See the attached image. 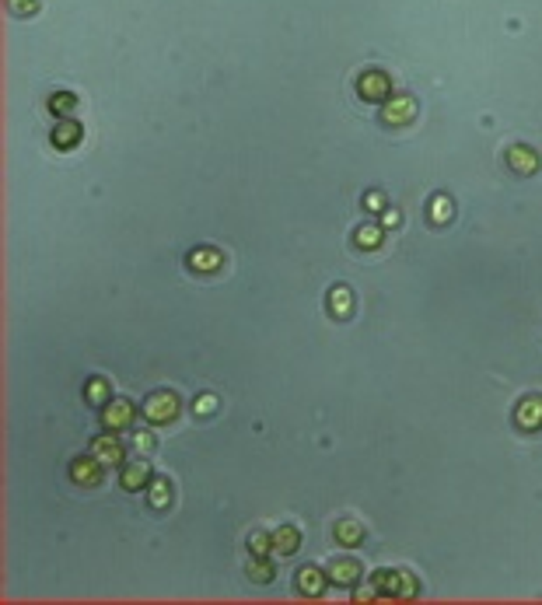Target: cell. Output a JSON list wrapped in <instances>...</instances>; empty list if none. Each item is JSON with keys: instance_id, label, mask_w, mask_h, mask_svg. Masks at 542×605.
<instances>
[{"instance_id": "1", "label": "cell", "mask_w": 542, "mask_h": 605, "mask_svg": "<svg viewBox=\"0 0 542 605\" xmlns=\"http://www.w3.org/2000/svg\"><path fill=\"white\" fill-rule=\"evenodd\" d=\"M371 584L378 588V599H417L420 584L413 574H403V570H378L371 577Z\"/></svg>"}, {"instance_id": "2", "label": "cell", "mask_w": 542, "mask_h": 605, "mask_svg": "<svg viewBox=\"0 0 542 605\" xmlns=\"http://www.w3.org/2000/svg\"><path fill=\"white\" fill-rule=\"evenodd\" d=\"M179 416V399L175 392H154L147 403H144V420L154 424V427H165Z\"/></svg>"}, {"instance_id": "3", "label": "cell", "mask_w": 542, "mask_h": 605, "mask_svg": "<svg viewBox=\"0 0 542 605\" xmlns=\"http://www.w3.org/2000/svg\"><path fill=\"white\" fill-rule=\"evenodd\" d=\"M357 95H361L364 102H388L392 78H388L385 70H364V74L357 78Z\"/></svg>"}, {"instance_id": "4", "label": "cell", "mask_w": 542, "mask_h": 605, "mask_svg": "<svg viewBox=\"0 0 542 605\" xmlns=\"http://www.w3.org/2000/svg\"><path fill=\"white\" fill-rule=\"evenodd\" d=\"M105 469H116L119 462H123V444H119V438H116V431H109V434H98L95 441H91V448H87Z\"/></svg>"}, {"instance_id": "5", "label": "cell", "mask_w": 542, "mask_h": 605, "mask_svg": "<svg viewBox=\"0 0 542 605\" xmlns=\"http://www.w3.org/2000/svg\"><path fill=\"white\" fill-rule=\"evenodd\" d=\"M102 424H105V431H126L133 424V403L129 399H109L102 406Z\"/></svg>"}, {"instance_id": "6", "label": "cell", "mask_w": 542, "mask_h": 605, "mask_svg": "<svg viewBox=\"0 0 542 605\" xmlns=\"http://www.w3.org/2000/svg\"><path fill=\"white\" fill-rule=\"evenodd\" d=\"M102 469H105V465H102L91 451L70 462V476H74V483L78 486H98L102 483Z\"/></svg>"}, {"instance_id": "7", "label": "cell", "mask_w": 542, "mask_h": 605, "mask_svg": "<svg viewBox=\"0 0 542 605\" xmlns=\"http://www.w3.org/2000/svg\"><path fill=\"white\" fill-rule=\"evenodd\" d=\"M186 263H189L193 273H217V270L224 266V252H217V248H210V245H200V248L189 252Z\"/></svg>"}, {"instance_id": "8", "label": "cell", "mask_w": 542, "mask_h": 605, "mask_svg": "<svg viewBox=\"0 0 542 605\" xmlns=\"http://www.w3.org/2000/svg\"><path fill=\"white\" fill-rule=\"evenodd\" d=\"M514 420H518V427H521V431H539V427H542V396H528V399H521L518 409H514Z\"/></svg>"}, {"instance_id": "9", "label": "cell", "mask_w": 542, "mask_h": 605, "mask_svg": "<svg viewBox=\"0 0 542 605\" xmlns=\"http://www.w3.org/2000/svg\"><path fill=\"white\" fill-rule=\"evenodd\" d=\"M326 574H329V581L339 584V588H354V584L361 581V564L350 560V557H343V560H333Z\"/></svg>"}, {"instance_id": "10", "label": "cell", "mask_w": 542, "mask_h": 605, "mask_svg": "<svg viewBox=\"0 0 542 605\" xmlns=\"http://www.w3.org/2000/svg\"><path fill=\"white\" fill-rule=\"evenodd\" d=\"M326 577H329V574H322L319 567H301V570H297V591L308 595V599H319V595L326 591Z\"/></svg>"}, {"instance_id": "11", "label": "cell", "mask_w": 542, "mask_h": 605, "mask_svg": "<svg viewBox=\"0 0 542 605\" xmlns=\"http://www.w3.org/2000/svg\"><path fill=\"white\" fill-rule=\"evenodd\" d=\"M413 112H417V102H413V98H395V102L385 105L381 120L388 122V126H406V122L413 120Z\"/></svg>"}, {"instance_id": "12", "label": "cell", "mask_w": 542, "mask_h": 605, "mask_svg": "<svg viewBox=\"0 0 542 605\" xmlns=\"http://www.w3.org/2000/svg\"><path fill=\"white\" fill-rule=\"evenodd\" d=\"M119 483H123V490H129V493L151 486V469H147V462H129V465L123 469V476H119Z\"/></svg>"}, {"instance_id": "13", "label": "cell", "mask_w": 542, "mask_h": 605, "mask_svg": "<svg viewBox=\"0 0 542 605\" xmlns=\"http://www.w3.org/2000/svg\"><path fill=\"white\" fill-rule=\"evenodd\" d=\"M297 546H301V535H297L294 525H284V528L273 532V557H294Z\"/></svg>"}, {"instance_id": "14", "label": "cell", "mask_w": 542, "mask_h": 605, "mask_svg": "<svg viewBox=\"0 0 542 605\" xmlns=\"http://www.w3.org/2000/svg\"><path fill=\"white\" fill-rule=\"evenodd\" d=\"M53 144L60 147V151H70V147H78L81 144V122L74 120H63L56 130H53Z\"/></svg>"}, {"instance_id": "15", "label": "cell", "mask_w": 542, "mask_h": 605, "mask_svg": "<svg viewBox=\"0 0 542 605\" xmlns=\"http://www.w3.org/2000/svg\"><path fill=\"white\" fill-rule=\"evenodd\" d=\"M507 164H511L518 175H532V172L539 168V158H536V151H528V147H511V151H507Z\"/></svg>"}, {"instance_id": "16", "label": "cell", "mask_w": 542, "mask_h": 605, "mask_svg": "<svg viewBox=\"0 0 542 605\" xmlns=\"http://www.w3.org/2000/svg\"><path fill=\"white\" fill-rule=\"evenodd\" d=\"M350 312H354V294H350V287H333V290H329V315H333V319H350Z\"/></svg>"}, {"instance_id": "17", "label": "cell", "mask_w": 542, "mask_h": 605, "mask_svg": "<svg viewBox=\"0 0 542 605\" xmlns=\"http://www.w3.org/2000/svg\"><path fill=\"white\" fill-rule=\"evenodd\" d=\"M84 399H87V406H105L112 399L109 382H105V378H91V382L84 385Z\"/></svg>"}, {"instance_id": "18", "label": "cell", "mask_w": 542, "mask_h": 605, "mask_svg": "<svg viewBox=\"0 0 542 605\" xmlns=\"http://www.w3.org/2000/svg\"><path fill=\"white\" fill-rule=\"evenodd\" d=\"M336 539H339L343 546H361V542H364V528L357 522H339L336 525Z\"/></svg>"}, {"instance_id": "19", "label": "cell", "mask_w": 542, "mask_h": 605, "mask_svg": "<svg viewBox=\"0 0 542 605\" xmlns=\"http://www.w3.org/2000/svg\"><path fill=\"white\" fill-rule=\"evenodd\" d=\"M74 109H78V98H74L70 91H60V95L49 98V112H53V116H63V120H67Z\"/></svg>"}, {"instance_id": "20", "label": "cell", "mask_w": 542, "mask_h": 605, "mask_svg": "<svg viewBox=\"0 0 542 605\" xmlns=\"http://www.w3.org/2000/svg\"><path fill=\"white\" fill-rule=\"evenodd\" d=\"M249 577L255 581V584H270L273 577H277V570H273V564L266 560V557H255L249 564Z\"/></svg>"}, {"instance_id": "21", "label": "cell", "mask_w": 542, "mask_h": 605, "mask_svg": "<svg viewBox=\"0 0 542 605\" xmlns=\"http://www.w3.org/2000/svg\"><path fill=\"white\" fill-rule=\"evenodd\" d=\"M381 224H364V228H357V235H354V242L361 245V248H378L381 245Z\"/></svg>"}, {"instance_id": "22", "label": "cell", "mask_w": 542, "mask_h": 605, "mask_svg": "<svg viewBox=\"0 0 542 605\" xmlns=\"http://www.w3.org/2000/svg\"><path fill=\"white\" fill-rule=\"evenodd\" d=\"M168 504H171L168 480H151V507H168Z\"/></svg>"}, {"instance_id": "23", "label": "cell", "mask_w": 542, "mask_h": 605, "mask_svg": "<svg viewBox=\"0 0 542 605\" xmlns=\"http://www.w3.org/2000/svg\"><path fill=\"white\" fill-rule=\"evenodd\" d=\"M249 549H252V557H270V553H273V532H270V535H266V532L249 535Z\"/></svg>"}, {"instance_id": "24", "label": "cell", "mask_w": 542, "mask_h": 605, "mask_svg": "<svg viewBox=\"0 0 542 605\" xmlns=\"http://www.w3.org/2000/svg\"><path fill=\"white\" fill-rule=\"evenodd\" d=\"M452 214H455V206H452V200H448V196H437V200H434V210H430L434 224H445Z\"/></svg>"}, {"instance_id": "25", "label": "cell", "mask_w": 542, "mask_h": 605, "mask_svg": "<svg viewBox=\"0 0 542 605\" xmlns=\"http://www.w3.org/2000/svg\"><path fill=\"white\" fill-rule=\"evenodd\" d=\"M7 7L25 18V14H36V11H39V0H7Z\"/></svg>"}, {"instance_id": "26", "label": "cell", "mask_w": 542, "mask_h": 605, "mask_svg": "<svg viewBox=\"0 0 542 605\" xmlns=\"http://www.w3.org/2000/svg\"><path fill=\"white\" fill-rule=\"evenodd\" d=\"M193 409H196V416H210V413L217 409V399H213V396H203V399L193 403Z\"/></svg>"}, {"instance_id": "27", "label": "cell", "mask_w": 542, "mask_h": 605, "mask_svg": "<svg viewBox=\"0 0 542 605\" xmlns=\"http://www.w3.org/2000/svg\"><path fill=\"white\" fill-rule=\"evenodd\" d=\"M399 221H403L399 210H385V214H381V228H399Z\"/></svg>"}, {"instance_id": "28", "label": "cell", "mask_w": 542, "mask_h": 605, "mask_svg": "<svg viewBox=\"0 0 542 605\" xmlns=\"http://www.w3.org/2000/svg\"><path fill=\"white\" fill-rule=\"evenodd\" d=\"M133 444H137L140 451H151V448H154V438H151V434H137V438H133Z\"/></svg>"}, {"instance_id": "29", "label": "cell", "mask_w": 542, "mask_h": 605, "mask_svg": "<svg viewBox=\"0 0 542 605\" xmlns=\"http://www.w3.org/2000/svg\"><path fill=\"white\" fill-rule=\"evenodd\" d=\"M364 206H371V210H381V206H385V200H381V193H368V200H364Z\"/></svg>"}]
</instances>
